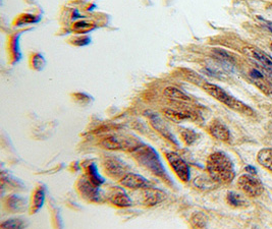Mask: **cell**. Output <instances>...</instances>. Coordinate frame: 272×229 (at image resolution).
Returning <instances> with one entry per match:
<instances>
[{"mask_svg": "<svg viewBox=\"0 0 272 229\" xmlns=\"http://www.w3.org/2000/svg\"><path fill=\"white\" fill-rule=\"evenodd\" d=\"M131 153L133 157L139 162V164L142 165V166L145 167L155 176L159 177L160 180L164 181L165 183L173 184V181L170 174L166 172L158 153L155 151L153 147L141 143Z\"/></svg>", "mask_w": 272, "mask_h": 229, "instance_id": "6da1fadb", "label": "cell"}, {"mask_svg": "<svg viewBox=\"0 0 272 229\" xmlns=\"http://www.w3.org/2000/svg\"><path fill=\"white\" fill-rule=\"evenodd\" d=\"M207 171L211 180L218 183H229L236 176L234 163L223 152H215L207 159Z\"/></svg>", "mask_w": 272, "mask_h": 229, "instance_id": "7a4b0ae2", "label": "cell"}, {"mask_svg": "<svg viewBox=\"0 0 272 229\" xmlns=\"http://www.w3.org/2000/svg\"><path fill=\"white\" fill-rule=\"evenodd\" d=\"M203 89L210 96L214 97L216 100L222 102V103L231 108L232 110L238 111L242 114H246V115H252V114H254V111L251 107L243 103L242 101L236 99L234 96L229 95L227 92L223 90V88H220L214 84L205 83L203 85Z\"/></svg>", "mask_w": 272, "mask_h": 229, "instance_id": "3957f363", "label": "cell"}, {"mask_svg": "<svg viewBox=\"0 0 272 229\" xmlns=\"http://www.w3.org/2000/svg\"><path fill=\"white\" fill-rule=\"evenodd\" d=\"M140 141L124 136H111L103 139L101 145L108 150H124L133 152L139 145Z\"/></svg>", "mask_w": 272, "mask_h": 229, "instance_id": "277c9868", "label": "cell"}, {"mask_svg": "<svg viewBox=\"0 0 272 229\" xmlns=\"http://www.w3.org/2000/svg\"><path fill=\"white\" fill-rule=\"evenodd\" d=\"M76 187L79 193L88 201L95 203H100L103 201V195L101 189L99 188V185L95 184L87 175L81 177L77 181Z\"/></svg>", "mask_w": 272, "mask_h": 229, "instance_id": "5b68a950", "label": "cell"}, {"mask_svg": "<svg viewBox=\"0 0 272 229\" xmlns=\"http://www.w3.org/2000/svg\"><path fill=\"white\" fill-rule=\"evenodd\" d=\"M165 157L179 180L184 183H188L191 178V171L188 163L174 152H166Z\"/></svg>", "mask_w": 272, "mask_h": 229, "instance_id": "8992f818", "label": "cell"}, {"mask_svg": "<svg viewBox=\"0 0 272 229\" xmlns=\"http://www.w3.org/2000/svg\"><path fill=\"white\" fill-rule=\"evenodd\" d=\"M239 187L249 197L261 196L264 187L259 178L253 176V174H244L240 176L238 181Z\"/></svg>", "mask_w": 272, "mask_h": 229, "instance_id": "52a82bcc", "label": "cell"}, {"mask_svg": "<svg viewBox=\"0 0 272 229\" xmlns=\"http://www.w3.org/2000/svg\"><path fill=\"white\" fill-rule=\"evenodd\" d=\"M148 117L150 119L152 126L155 130H156L161 136H163L166 139H168V141L173 143L174 145H177L176 138L174 137V136L172 134L170 129H168V126L164 123V121L161 119V117L158 115L157 113L148 112Z\"/></svg>", "mask_w": 272, "mask_h": 229, "instance_id": "ba28073f", "label": "cell"}, {"mask_svg": "<svg viewBox=\"0 0 272 229\" xmlns=\"http://www.w3.org/2000/svg\"><path fill=\"white\" fill-rule=\"evenodd\" d=\"M106 173L113 178H123L126 172V166L124 161L119 158H108L104 162Z\"/></svg>", "mask_w": 272, "mask_h": 229, "instance_id": "9c48e42d", "label": "cell"}, {"mask_svg": "<svg viewBox=\"0 0 272 229\" xmlns=\"http://www.w3.org/2000/svg\"><path fill=\"white\" fill-rule=\"evenodd\" d=\"M121 184L129 189L150 187L147 180H145L142 175H139L133 172H127L123 178H121Z\"/></svg>", "mask_w": 272, "mask_h": 229, "instance_id": "30bf717a", "label": "cell"}, {"mask_svg": "<svg viewBox=\"0 0 272 229\" xmlns=\"http://www.w3.org/2000/svg\"><path fill=\"white\" fill-rule=\"evenodd\" d=\"M243 51L246 55H248L251 58H254L255 60H257L258 62H260L265 69H267L269 72L272 73V60L269 58L268 55L262 52L261 50L254 47H245Z\"/></svg>", "mask_w": 272, "mask_h": 229, "instance_id": "8fae6325", "label": "cell"}, {"mask_svg": "<svg viewBox=\"0 0 272 229\" xmlns=\"http://www.w3.org/2000/svg\"><path fill=\"white\" fill-rule=\"evenodd\" d=\"M109 202L112 205L120 207V208H126L132 206V200L124 192L123 189L115 188L112 190V193L109 195Z\"/></svg>", "mask_w": 272, "mask_h": 229, "instance_id": "7c38bea8", "label": "cell"}, {"mask_svg": "<svg viewBox=\"0 0 272 229\" xmlns=\"http://www.w3.org/2000/svg\"><path fill=\"white\" fill-rule=\"evenodd\" d=\"M209 133L219 141L228 142L230 139V133L227 127L222 122L215 121L209 126Z\"/></svg>", "mask_w": 272, "mask_h": 229, "instance_id": "4fadbf2b", "label": "cell"}, {"mask_svg": "<svg viewBox=\"0 0 272 229\" xmlns=\"http://www.w3.org/2000/svg\"><path fill=\"white\" fill-rule=\"evenodd\" d=\"M162 194L157 189H151L150 187H146L145 192L143 193L144 204L146 206H154L158 204L162 200Z\"/></svg>", "mask_w": 272, "mask_h": 229, "instance_id": "5bb4252c", "label": "cell"}, {"mask_svg": "<svg viewBox=\"0 0 272 229\" xmlns=\"http://www.w3.org/2000/svg\"><path fill=\"white\" fill-rule=\"evenodd\" d=\"M27 206V201L25 199L19 196H11L7 199L6 207L12 212H23Z\"/></svg>", "mask_w": 272, "mask_h": 229, "instance_id": "9a60e30c", "label": "cell"}, {"mask_svg": "<svg viewBox=\"0 0 272 229\" xmlns=\"http://www.w3.org/2000/svg\"><path fill=\"white\" fill-rule=\"evenodd\" d=\"M45 202V188L44 187H38L33 196L32 200V207H31V213H37L43 206Z\"/></svg>", "mask_w": 272, "mask_h": 229, "instance_id": "2e32d148", "label": "cell"}, {"mask_svg": "<svg viewBox=\"0 0 272 229\" xmlns=\"http://www.w3.org/2000/svg\"><path fill=\"white\" fill-rule=\"evenodd\" d=\"M257 161L261 164L263 167L272 171V149L266 148L259 151L257 155Z\"/></svg>", "mask_w": 272, "mask_h": 229, "instance_id": "e0dca14e", "label": "cell"}, {"mask_svg": "<svg viewBox=\"0 0 272 229\" xmlns=\"http://www.w3.org/2000/svg\"><path fill=\"white\" fill-rule=\"evenodd\" d=\"M164 96H166L167 98L173 99V100H178V101H189L190 98L189 96L184 93L179 89L175 88V87H167L165 88L164 90Z\"/></svg>", "mask_w": 272, "mask_h": 229, "instance_id": "ac0fdd59", "label": "cell"}, {"mask_svg": "<svg viewBox=\"0 0 272 229\" xmlns=\"http://www.w3.org/2000/svg\"><path fill=\"white\" fill-rule=\"evenodd\" d=\"M164 112H165L167 117H170V118H172L173 120H176V121L193 118V114L189 111L176 110V109H165Z\"/></svg>", "mask_w": 272, "mask_h": 229, "instance_id": "d6986e66", "label": "cell"}, {"mask_svg": "<svg viewBox=\"0 0 272 229\" xmlns=\"http://www.w3.org/2000/svg\"><path fill=\"white\" fill-rule=\"evenodd\" d=\"M87 176L90 178L91 181H92L95 184L97 185H101L105 183V180L103 178L99 172H98V169H97V166H96V164L95 163H91L88 165V167H87Z\"/></svg>", "mask_w": 272, "mask_h": 229, "instance_id": "ffe728a7", "label": "cell"}, {"mask_svg": "<svg viewBox=\"0 0 272 229\" xmlns=\"http://www.w3.org/2000/svg\"><path fill=\"white\" fill-rule=\"evenodd\" d=\"M227 202L229 205L234 206V207H243L246 205V204H247L246 203L245 199L241 195H239L235 192H230L227 194Z\"/></svg>", "mask_w": 272, "mask_h": 229, "instance_id": "44dd1931", "label": "cell"}, {"mask_svg": "<svg viewBox=\"0 0 272 229\" xmlns=\"http://www.w3.org/2000/svg\"><path fill=\"white\" fill-rule=\"evenodd\" d=\"M206 217L205 215L202 213H195L191 218V224L193 227H196V228H202L206 226Z\"/></svg>", "mask_w": 272, "mask_h": 229, "instance_id": "7402d4cb", "label": "cell"}, {"mask_svg": "<svg viewBox=\"0 0 272 229\" xmlns=\"http://www.w3.org/2000/svg\"><path fill=\"white\" fill-rule=\"evenodd\" d=\"M94 28H95L94 23H88V22H85V21H81V22L75 23L74 24V27H73V29L77 33H85V32L93 30Z\"/></svg>", "mask_w": 272, "mask_h": 229, "instance_id": "603a6c76", "label": "cell"}, {"mask_svg": "<svg viewBox=\"0 0 272 229\" xmlns=\"http://www.w3.org/2000/svg\"><path fill=\"white\" fill-rule=\"evenodd\" d=\"M180 136H181V137H183L185 143L188 144V145H192L194 142L196 141L197 137H198V135L195 132L191 131V130L183 131V132H181Z\"/></svg>", "mask_w": 272, "mask_h": 229, "instance_id": "cb8c5ba5", "label": "cell"}, {"mask_svg": "<svg viewBox=\"0 0 272 229\" xmlns=\"http://www.w3.org/2000/svg\"><path fill=\"white\" fill-rule=\"evenodd\" d=\"M24 226V222L20 219H10L1 224L2 228H22Z\"/></svg>", "mask_w": 272, "mask_h": 229, "instance_id": "d4e9b609", "label": "cell"}, {"mask_svg": "<svg viewBox=\"0 0 272 229\" xmlns=\"http://www.w3.org/2000/svg\"><path fill=\"white\" fill-rule=\"evenodd\" d=\"M246 170H247L250 174H256V168H254V167H252V166H247L246 167Z\"/></svg>", "mask_w": 272, "mask_h": 229, "instance_id": "484cf974", "label": "cell"}, {"mask_svg": "<svg viewBox=\"0 0 272 229\" xmlns=\"http://www.w3.org/2000/svg\"><path fill=\"white\" fill-rule=\"evenodd\" d=\"M270 48H271V50H272V43H271V45H270Z\"/></svg>", "mask_w": 272, "mask_h": 229, "instance_id": "4316f807", "label": "cell"}, {"mask_svg": "<svg viewBox=\"0 0 272 229\" xmlns=\"http://www.w3.org/2000/svg\"><path fill=\"white\" fill-rule=\"evenodd\" d=\"M271 112H272V110H271Z\"/></svg>", "mask_w": 272, "mask_h": 229, "instance_id": "83f0119b", "label": "cell"}]
</instances>
